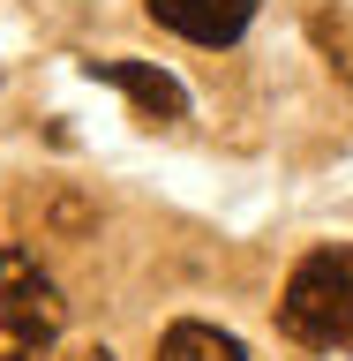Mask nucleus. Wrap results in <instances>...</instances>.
<instances>
[{
    "label": "nucleus",
    "instance_id": "1",
    "mask_svg": "<svg viewBox=\"0 0 353 361\" xmlns=\"http://www.w3.org/2000/svg\"><path fill=\"white\" fill-rule=\"evenodd\" d=\"M278 331L301 346H353V248H309L278 293Z\"/></svg>",
    "mask_w": 353,
    "mask_h": 361
},
{
    "label": "nucleus",
    "instance_id": "2",
    "mask_svg": "<svg viewBox=\"0 0 353 361\" xmlns=\"http://www.w3.org/2000/svg\"><path fill=\"white\" fill-rule=\"evenodd\" d=\"M61 338V286L30 248H0V361H45Z\"/></svg>",
    "mask_w": 353,
    "mask_h": 361
},
{
    "label": "nucleus",
    "instance_id": "3",
    "mask_svg": "<svg viewBox=\"0 0 353 361\" xmlns=\"http://www.w3.org/2000/svg\"><path fill=\"white\" fill-rule=\"evenodd\" d=\"M83 75L90 83H113L143 121H188V90H180L166 68H151V61H83Z\"/></svg>",
    "mask_w": 353,
    "mask_h": 361
},
{
    "label": "nucleus",
    "instance_id": "4",
    "mask_svg": "<svg viewBox=\"0 0 353 361\" xmlns=\"http://www.w3.org/2000/svg\"><path fill=\"white\" fill-rule=\"evenodd\" d=\"M143 8H151V23H166L188 45H233L256 23V0H143Z\"/></svg>",
    "mask_w": 353,
    "mask_h": 361
},
{
    "label": "nucleus",
    "instance_id": "5",
    "mask_svg": "<svg viewBox=\"0 0 353 361\" xmlns=\"http://www.w3.org/2000/svg\"><path fill=\"white\" fill-rule=\"evenodd\" d=\"M158 361H248V354H241V338H233V331L180 316V324H166V338H158Z\"/></svg>",
    "mask_w": 353,
    "mask_h": 361
},
{
    "label": "nucleus",
    "instance_id": "6",
    "mask_svg": "<svg viewBox=\"0 0 353 361\" xmlns=\"http://www.w3.org/2000/svg\"><path fill=\"white\" fill-rule=\"evenodd\" d=\"M309 38H316V53H323L331 68H346V75H353V16L316 8V16H309Z\"/></svg>",
    "mask_w": 353,
    "mask_h": 361
},
{
    "label": "nucleus",
    "instance_id": "7",
    "mask_svg": "<svg viewBox=\"0 0 353 361\" xmlns=\"http://www.w3.org/2000/svg\"><path fill=\"white\" fill-rule=\"evenodd\" d=\"M61 361H113L106 346H75V354H61Z\"/></svg>",
    "mask_w": 353,
    "mask_h": 361
}]
</instances>
